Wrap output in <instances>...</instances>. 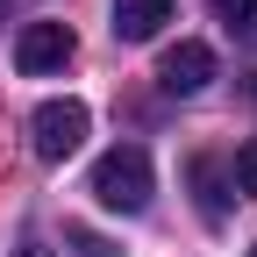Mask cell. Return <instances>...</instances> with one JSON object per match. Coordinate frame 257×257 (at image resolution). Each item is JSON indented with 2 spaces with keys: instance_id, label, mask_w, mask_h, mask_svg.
I'll list each match as a JSON object with an SVG mask.
<instances>
[{
  "instance_id": "obj_1",
  "label": "cell",
  "mask_w": 257,
  "mask_h": 257,
  "mask_svg": "<svg viewBox=\"0 0 257 257\" xmlns=\"http://www.w3.org/2000/svg\"><path fill=\"white\" fill-rule=\"evenodd\" d=\"M93 200L114 207V214H143L150 207V150L143 143H114L93 165Z\"/></svg>"
},
{
  "instance_id": "obj_2",
  "label": "cell",
  "mask_w": 257,
  "mask_h": 257,
  "mask_svg": "<svg viewBox=\"0 0 257 257\" xmlns=\"http://www.w3.org/2000/svg\"><path fill=\"white\" fill-rule=\"evenodd\" d=\"M29 143H36L43 165H64V157L86 143V107L79 100H43L36 114H29Z\"/></svg>"
},
{
  "instance_id": "obj_3",
  "label": "cell",
  "mask_w": 257,
  "mask_h": 257,
  "mask_svg": "<svg viewBox=\"0 0 257 257\" xmlns=\"http://www.w3.org/2000/svg\"><path fill=\"white\" fill-rule=\"evenodd\" d=\"M72 50H79V43H72V29H64V22H29L22 43H15V64H22L29 79H43V72H64Z\"/></svg>"
},
{
  "instance_id": "obj_4",
  "label": "cell",
  "mask_w": 257,
  "mask_h": 257,
  "mask_svg": "<svg viewBox=\"0 0 257 257\" xmlns=\"http://www.w3.org/2000/svg\"><path fill=\"white\" fill-rule=\"evenodd\" d=\"M207 79H214V50L207 43H172L165 64H157V86L165 93H200Z\"/></svg>"
},
{
  "instance_id": "obj_5",
  "label": "cell",
  "mask_w": 257,
  "mask_h": 257,
  "mask_svg": "<svg viewBox=\"0 0 257 257\" xmlns=\"http://www.w3.org/2000/svg\"><path fill=\"white\" fill-rule=\"evenodd\" d=\"M172 15H179V0H114V36L121 43H150Z\"/></svg>"
},
{
  "instance_id": "obj_6",
  "label": "cell",
  "mask_w": 257,
  "mask_h": 257,
  "mask_svg": "<svg viewBox=\"0 0 257 257\" xmlns=\"http://www.w3.org/2000/svg\"><path fill=\"white\" fill-rule=\"evenodd\" d=\"M214 15L229 22V29H236L243 43H257V0H214Z\"/></svg>"
},
{
  "instance_id": "obj_7",
  "label": "cell",
  "mask_w": 257,
  "mask_h": 257,
  "mask_svg": "<svg viewBox=\"0 0 257 257\" xmlns=\"http://www.w3.org/2000/svg\"><path fill=\"white\" fill-rule=\"evenodd\" d=\"M229 172H236V193H243V200H257V136L236 150V165H229Z\"/></svg>"
},
{
  "instance_id": "obj_8",
  "label": "cell",
  "mask_w": 257,
  "mask_h": 257,
  "mask_svg": "<svg viewBox=\"0 0 257 257\" xmlns=\"http://www.w3.org/2000/svg\"><path fill=\"white\" fill-rule=\"evenodd\" d=\"M193 179H200V207H207V221H214L221 207H229V200L214 193V165H193Z\"/></svg>"
},
{
  "instance_id": "obj_9",
  "label": "cell",
  "mask_w": 257,
  "mask_h": 257,
  "mask_svg": "<svg viewBox=\"0 0 257 257\" xmlns=\"http://www.w3.org/2000/svg\"><path fill=\"white\" fill-rule=\"evenodd\" d=\"M72 250H79V257H107V243H100V236H86V229H72Z\"/></svg>"
},
{
  "instance_id": "obj_10",
  "label": "cell",
  "mask_w": 257,
  "mask_h": 257,
  "mask_svg": "<svg viewBox=\"0 0 257 257\" xmlns=\"http://www.w3.org/2000/svg\"><path fill=\"white\" fill-rule=\"evenodd\" d=\"M15 257H50V250H43V243H36V236H29V243H22V250H15Z\"/></svg>"
},
{
  "instance_id": "obj_11",
  "label": "cell",
  "mask_w": 257,
  "mask_h": 257,
  "mask_svg": "<svg viewBox=\"0 0 257 257\" xmlns=\"http://www.w3.org/2000/svg\"><path fill=\"white\" fill-rule=\"evenodd\" d=\"M250 257H257V250H250Z\"/></svg>"
}]
</instances>
